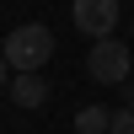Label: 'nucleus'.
Returning <instances> with one entry per match:
<instances>
[{"instance_id":"4","label":"nucleus","mask_w":134,"mask_h":134,"mask_svg":"<svg viewBox=\"0 0 134 134\" xmlns=\"http://www.w3.org/2000/svg\"><path fill=\"white\" fill-rule=\"evenodd\" d=\"M5 91H11V102H16V107H32V113L48 102V81H43L38 70H11Z\"/></svg>"},{"instance_id":"3","label":"nucleus","mask_w":134,"mask_h":134,"mask_svg":"<svg viewBox=\"0 0 134 134\" xmlns=\"http://www.w3.org/2000/svg\"><path fill=\"white\" fill-rule=\"evenodd\" d=\"M70 16L81 32H91V38H107V32L118 27V0H70Z\"/></svg>"},{"instance_id":"2","label":"nucleus","mask_w":134,"mask_h":134,"mask_svg":"<svg viewBox=\"0 0 134 134\" xmlns=\"http://www.w3.org/2000/svg\"><path fill=\"white\" fill-rule=\"evenodd\" d=\"M86 75H91V81H102V86H124V81H129V43H118V38H97L91 54H86Z\"/></svg>"},{"instance_id":"8","label":"nucleus","mask_w":134,"mask_h":134,"mask_svg":"<svg viewBox=\"0 0 134 134\" xmlns=\"http://www.w3.org/2000/svg\"><path fill=\"white\" fill-rule=\"evenodd\" d=\"M129 27H134V21H129Z\"/></svg>"},{"instance_id":"5","label":"nucleus","mask_w":134,"mask_h":134,"mask_svg":"<svg viewBox=\"0 0 134 134\" xmlns=\"http://www.w3.org/2000/svg\"><path fill=\"white\" fill-rule=\"evenodd\" d=\"M75 134H113V113H107L102 102L81 107V113H75Z\"/></svg>"},{"instance_id":"7","label":"nucleus","mask_w":134,"mask_h":134,"mask_svg":"<svg viewBox=\"0 0 134 134\" xmlns=\"http://www.w3.org/2000/svg\"><path fill=\"white\" fill-rule=\"evenodd\" d=\"M124 102H129V113H134V81H124Z\"/></svg>"},{"instance_id":"6","label":"nucleus","mask_w":134,"mask_h":134,"mask_svg":"<svg viewBox=\"0 0 134 134\" xmlns=\"http://www.w3.org/2000/svg\"><path fill=\"white\" fill-rule=\"evenodd\" d=\"M113 134H134V113H129V107L113 113Z\"/></svg>"},{"instance_id":"1","label":"nucleus","mask_w":134,"mask_h":134,"mask_svg":"<svg viewBox=\"0 0 134 134\" xmlns=\"http://www.w3.org/2000/svg\"><path fill=\"white\" fill-rule=\"evenodd\" d=\"M54 59V32L43 21H21L5 32V70H43Z\"/></svg>"}]
</instances>
